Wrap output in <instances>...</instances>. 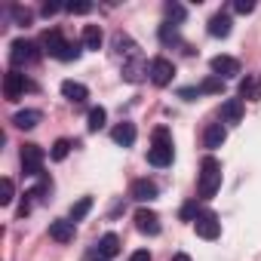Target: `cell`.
Masks as SVG:
<instances>
[{"instance_id": "6da1fadb", "label": "cell", "mask_w": 261, "mask_h": 261, "mask_svg": "<svg viewBox=\"0 0 261 261\" xmlns=\"http://www.w3.org/2000/svg\"><path fill=\"white\" fill-rule=\"evenodd\" d=\"M218 188H221V163H218L215 157H203L200 175H197V194H200V200L215 197Z\"/></svg>"}, {"instance_id": "7a4b0ae2", "label": "cell", "mask_w": 261, "mask_h": 261, "mask_svg": "<svg viewBox=\"0 0 261 261\" xmlns=\"http://www.w3.org/2000/svg\"><path fill=\"white\" fill-rule=\"evenodd\" d=\"M172 157H175V151H172L169 129L166 126H157L154 129V145L148 148V163L157 166V169H163V166H172Z\"/></svg>"}, {"instance_id": "3957f363", "label": "cell", "mask_w": 261, "mask_h": 261, "mask_svg": "<svg viewBox=\"0 0 261 261\" xmlns=\"http://www.w3.org/2000/svg\"><path fill=\"white\" fill-rule=\"evenodd\" d=\"M28 89H34V83L25 74H19V71H7L4 74V95H7V101H19Z\"/></svg>"}, {"instance_id": "277c9868", "label": "cell", "mask_w": 261, "mask_h": 261, "mask_svg": "<svg viewBox=\"0 0 261 261\" xmlns=\"http://www.w3.org/2000/svg\"><path fill=\"white\" fill-rule=\"evenodd\" d=\"M43 160H46V154H43L40 145H22V169H25V175L40 178L43 175Z\"/></svg>"}, {"instance_id": "5b68a950", "label": "cell", "mask_w": 261, "mask_h": 261, "mask_svg": "<svg viewBox=\"0 0 261 261\" xmlns=\"http://www.w3.org/2000/svg\"><path fill=\"white\" fill-rule=\"evenodd\" d=\"M40 59V53H37V43H31V40H13L10 43V62L19 68V65H31V62H37Z\"/></svg>"}, {"instance_id": "8992f818", "label": "cell", "mask_w": 261, "mask_h": 261, "mask_svg": "<svg viewBox=\"0 0 261 261\" xmlns=\"http://www.w3.org/2000/svg\"><path fill=\"white\" fill-rule=\"evenodd\" d=\"M172 77H175V65L169 59H163V56L151 59V83L154 86H169Z\"/></svg>"}, {"instance_id": "52a82bcc", "label": "cell", "mask_w": 261, "mask_h": 261, "mask_svg": "<svg viewBox=\"0 0 261 261\" xmlns=\"http://www.w3.org/2000/svg\"><path fill=\"white\" fill-rule=\"evenodd\" d=\"M194 230H197V237H203V240H218V237H221V221H218L215 212L206 209V212L194 221Z\"/></svg>"}, {"instance_id": "ba28073f", "label": "cell", "mask_w": 261, "mask_h": 261, "mask_svg": "<svg viewBox=\"0 0 261 261\" xmlns=\"http://www.w3.org/2000/svg\"><path fill=\"white\" fill-rule=\"evenodd\" d=\"M145 77H151V65L142 56H133V59L123 65V80L126 83H142Z\"/></svg>"}, {"instance_id": "9c48e42d", "label": "cell", "mask_w": 261, "mask_h": 261, "mask_svg": "<svg viewBox=\"0 0 261 261\" xmlns=\"http://www.w3.org/2000/svg\"><path fill=\"white\" fill-rule=\"evenodd\" d=\"M133 218H136V227H139L142 233H148V237H157V233H160V215H157L154 209H139Z\"/></svg>"}, {"instance_id": "30bf717a", "label": "cell", "mask_w": 261, "mask_h": 261, "mask_svg": "<svg viewBox=\"0 0 261 261\" xmlns=\"http://www.w3.org/2000/svg\"><path fill=\"white\" fill-rule=\"evenodd\" d=\"M133 194L139 203H151V200H157L160 197V188H157V181H151V178H136L133 181Z\"/></svg>"}, {"instance_id": "8fae6325", "label": "cell", "mask_w": 261, "mask_h": 261, "mask_svg": "<svg viewBox=\"0 0 261 261\" xmlns=\"http://www.w3.org/2000/svg\"><path fill=\"white\" fill-rule=\"evenodd\" d=\"M212 74L221 77V80H224V77H237V74H240V62H237L233 56H215V59H212Z\"/></svg>"}, {"instance_id": "7c38bea8", "label": "cell", "mask_w": 261, "mask_h": 261, "mask_svg": "<svg viewBox=\"0 0 261 261\" xmlns=\"http://www.w3.org/2000/svg\"><path fill=\"white\" fill-rule=\"evenodd\" d=\"M49 237L56 243H71L74 240V221L71 218H56L49 221Z\"/></svg>"}, {"instance_id": "4fadbf2b", "label": "cell", "mask_w": 261, "mask_h": 261, "mask_svg": "<svg viewBox=\"0 0 261 261\" xmlns=\"http://www.w3.org/2000/svg\"><path fill=\"white\" fill-rule=\"evenodd\" d=\"M111 139H114V145H120V148H133V145H136V126H133V123H117V126L111 129Z\"/></svg>"}, {"instance_id": "5bb4252c", "label": "cell", "mask_w": 261, "mask_h": 261, "mask_svg": "<svg viewBox=\"0 0 261 261\" xmlns=\"http://www.w3.org/2000/svg\"><path fill=\"white\" fill-rule=\"evenodd\" d=\"M224 139H227V129H224L221 123H209V126L203 129V145H206L209 151L221 148V145H224Z\"/></svg>"}, {"instance_id": "9a60e30c", "label": "cell", "mask_w": 261, "mask_h": 261, "mask_svg": "<svg viewBox=\"0 0 261 261\" xmlns=\"http://www.w3.org/2000/svg\"><path fill=\"white\" fill-rule=\"evenodd\" d=\"M62 95H65L68 101H74V105H83V101L89 98V89H86L83 83H77V80H65V83H62Z\"/></svg>"}, {"instance_id": "2e32d148", "label": "cell", "mask_w": 261, "mask_h": 261, "mask_svg": "<svg viewBox=\"0 0 261 261\" xmlns=\"http://www.w3.org/2000/svg\"><path fill=\"white\" fill-rule=\"evenodd\" d=\"M230 16L227 13H215L212 19H209V34L212 37H230Z\"/></svg>"}, {"instance_id": "e0dca14e", "label": "cell", "mask_w": 261, "mask_h": 261, "mask_svg": "<svg viewBox=\"0 0 261 261\" xmlns=\"http://www.w3.org/2000/svg\"><path fill=\"white\" fill-rule=\"evenodd\" d=\"M80 43H83V49H101V43H105V31H101L98 25H86Z\"/></svg>"}, {"instance_id": "ac0fdd59", "label": "cell", "mask_w": 261, "mask_h": 261, "mask_svg": "<svg viewBox=\"0 0 261 261\" xmlns=\"http://www.w3.org/2000/svg\"><path fill=\"white\" fill-rule=\"evenodd\" d=\"M65 43H68V40H65V37H62V34L56 31V28L43 34V53H49L53 59H59V56H62V49H65Z\"/></svg>"}, {"instance_id": "d6986e66", "label": "cell", "mask_w": 261, "mask_h": 261, "mask_svg": "<svg viewBox=\"0 0 261 261\" xmlns=\"http://www.w3.org/2000/svg\"><path fill=\"white\" fill-rule=\"evenodd\" d=\"M221 120L224 123H240L243 120V98H227L221 105Z\"/></svg>"}, {"instance_id": "ffe728a7", "label": "cell", "mask_w": 261, "mask_h": 261, "mask_svg": "<svg viewBox=\"0 0 261 261\" xmlns=\"http://www.w3.org/2000/svg\"><path fill=\"white\" fill-rule=\"evenodd\" d=\"M98 255L108 258V261L117 258V255H120V237H117V233H105V237L98 240Z\"/></svg>"}, {"instance_id": "44dd1931", "label": "cell", "mask_w": 261, "mask_h": 261, "mask_svg": "<svg viewBox=\"0 0 261 261\" xmlns=\"http://www.w3.org/2000/svg\"><path fill=\"white\" fill-rule=\"evenodd\" d=\"M157 37H160V43H163V46H178V43H181V34H178V25H169V22H163V25H160V31H157Z\"/></svg>"}, {"instance_id": "7402d4cb", "label": "cell", "mask_w": 261, "mask_h": 261, "mask_svg": "<svg viewBox=\"0 0 261 261\" xmlns=\"http://www.w3.org/2000/svg\"><path fill=\"white\" fill-rule=\"evenodd\" d=\"M240 95L249 98V101H258V98H261V80H258V77H246V80H240Z\"/></svg>"}, {"instance_id": "603a6c76", "label": "cell", "mask_w": 261, "mask_h": 261, "mask_svg": "<svg viewBox=\"0 0 261 261\" xmlns=\"http://www.w3.org/2000/svg\"><path fill=\"white\" fill-rule=\"evenodd\" d=\"M13 123H16L19 129H34V126L40 123V111H34V108H25V111H19V114L13 117Z\"/></svg>"}, {"instance_id": "cb8c5ba5", "label": "cell", "mask_w": 261, "mask_h": 261, "mask_svg": "<svg viewBox=\"0 0 261 261\" xmlns=\"http://www.w3.org/2000/svg\"><path fill=\"white\" fill-rule=\"evenodd\" d=\"M114 49H117L120 56H129V59H133V56H139V46H136L133 40H129L123 31H117V34H114Z\"/></svg>"}, {"instance_id": "d4e9b609", "label": "cell", "mask_w": 261, "mask_h": 261, "mask_svg": "<svg viewBox=\"0 0 261 261\" xmlns=\"http://www.w3.org/2000/svg\"><path fill=\"white\" fill-rule=\"evenodd\" d=\"M89 209H92V197H80V200L71 206V221H74V224L83 221V218L89 215Z\"/></svg>"}, {"instance_id": "484cf974", "label": "cell", "mask_w": 261, "mask_h": 261, "mask_svg": "<svg viewBox=\"0 0 261 261\" xmlns=\"http://www.w3.org/2000/svg\"><path fill=\"white\" fill-rule=\"evenodd\" d=\"M105 123H108V111H105L101 105L92 108V111H89V123H86L89 133H98V129H105Z\"/></svg>"}, {"instance_id": "4316f807", "label": "cell", "mask_w": 261, "mask_h": 261, "mask_svg": "<svg viewBox=\"0 0 261 261\" xmlns=\"http://www.w3.org/2000/svg\"><path fill=\"white\" fill-rule=\"evenodd\" d=\"M163 10H166V22H169V25H178V22H185V16H188V10H185L181 4H175V0H169Z\"/></svg>"}, {"instance_id": "83f0119b", "label": "cell", "mask_w": 261, "mask_h": 261, "mask_svg": "<svg viewBox=\"0 0 261 261\" xmlns=\"http://www.w3.org/2000/svg\"><path fill=\"white\" fill-rule=\"evenodd\" d=\"M10 16H13V22L19 25V28H28L31 25V10H25V7H10Z\"/></svg>"}, {"instance_id": "f1b7e54d", "label": "cell", "mask_w": 261, "mask_h": 261, "mask_svg": "<svg viewBox=\"0 0 261 261\" xmlns=\"http://www.w3.org/2000/svg\"><path fill=\"white\" fill-rule=\"evenodd\" d=\"M71 148H74V145H71L68 139H59V142L53 145V151H49V157H53V160L59 163V160H65V157L71 154Z\"/></svg>"}, {"instance_id": "f546056e", "label": "cell", "mask_w": 261, "mask_h": 261, "mask_svg": "<svg viewBox=\"0 0 261 261\" xmlns=\"http://www.w3.org/2000/svg\"><path fill=\"white\" fill-rule=\"evenodd\" d=\"M80 53H83V43H71V40H68L59 59H62V62H77V59H80Z\"/></svg>"}, {"instance_id": "4dcf8cb0", "label": "cell", "mask_w": 261, "mask_h": 261, "mask_svg": "<svg viewBox=\"0 0 261 261\" xmlns=\"http://www.w3.org/2000/svg\"><path fill=\"white\" fill-rule=\"evenodd\" d=\"M203 215V209H200V203L197 200H191V203H185L181 206V221H197Z\"/></svg>"}, {"instance_id": "1f68e13d", "label": "cell", "mask_w": 261, "mask_h": 261, "mask_svg": "<svg viewBox=\"0 0 261 261\" xmlns=\"http://www.w3.org/2000/svg\"><path fill=\"white\" fill-rule=\"evenodd\" d=\"M203 92H224V80L221 77H206L203 83H200V95Z\"/></svg>"}, {"instance_id": "d6a6232c", "label": "cell", "mask_w": 261, "mask_h": 261, "mask_svg": "<svg viewBox=\"0 0 261 261\" xmlns=\"http://www.w3.org/2000/svg\"><path fill=\"white\" fill-rule=\"evenodd\" d=\"M0 188H4V197H0V206H10V203H13V197H16L13 178H4V181H0Z\"/></svg>"}, {"instance_id": "836d02e7", "label": "cell", "mask_w": 261, "mask_h": 261, "mask_svg": "<svg viewBox=\"0 0 261 261\" xmlns=\"http://www.w3.org/2000/svg\"><path fill=\"white\" fill-rule=\"evenodd\" d=\"M65 10H68L71 16H86V13L92 10V4H86V0H77V4H74V0H71V4H68Z\"/></svg>"}, {"instance_id": "e575fe53", "label": "cell", "mask_w": 261, "mask_h": 261, "mask_svg": "<svg viewBox=\"0 0 261 261\" xmlns=\"http://www.w3.org/2000/svg\"><path fill=\"white\" fill-rule=\"evenodd\" d=\"M233 10H237V13H243V16H249V13L255 10V4H252V0H237Z\"/></svg>"}, {"instance_id": "d590c367", "label": "cell", "mask_w": 261, "mask_h": 261, "mask_svg": "<svg viewBox=\"0 0 261 261\" xmlns=\"http://www.w3.org/2000/svg\"><path fill=\"white\" fill-rule=\"evenodd\" d=\"M178 95H181V98H188V101H194V98L200 95V86H185V89H181Z\"/></svg>"}, {"instance_id": "8d00e7d4", "label": "cell", "mask_w": 261, "mask_h": 261, "mask_svg": "<svg viewBox=\"0 0 261 261\" xmlns=\"http://www.w3.org/2000/svg\"><path fill=\"white\" fill-rule=\"evenodd\" d=\"M129 261H151V252L148 249H136L133 255H129Z\"/></svg>"}, {"instance_id": "74e56055", "label": "cell", "mask_w": 261, "mask_h": 261, "mask_svg": "<svg viewBox=\"0 0 261 261\" xmlns=\"http://www.w3.org/2000/svg\"><path fill=\"white\" fill-rule=\"evenodd\" d=\"M59 10H62L59 4H43V16H56Z\"/></svg>"}, {"instance_id": "f35d334b", "label": "cell", "mask_w": 261, "mask_h": 261, "mask_svg": "<svg viewBox=\"0 0 261 261\" xmlns=\"http://www.w3.org/2000/svg\"><path fill=\"white\" fill-rule=\"evenodd\" d=\"M172 261H191V255H185V252H178V255H172Z\"/></svg>"}, {"instance_id": "ab89813d", "label": "cell", "mask_w": 261, "mask_h": 261, "mask_svg": "<svg viewBox=\"0 0 261 261\" xmlns=\"http://www.w3.org/2000/svg\"><path fill=\"white\" fill-rule=\"evenodd\" d=\"M95 261H108V258H101V255H98V258H95Z\"/></svg>"}]
</instances>
